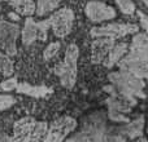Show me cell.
<instances>
[{"instance_id": "cell-1", "label": "cell", "mask_w": 148, "mask_h": 142, "mask_svg": "<svg viewBox=\"0 0 148 142\" xmlns=\"http://www.w3.org/2000/svg\"><path fill=\"white\" fill-rule=\"evenodd\" d=\"M108 79L114 87L116 92H118L122 96H126L129 98L136 99L144 98L146 94L143 93L144 89V81L143 79L138 78V76L133 75L131 72L127 71H117V72H110L108 75Z\"/></svg>"}, {"instance_id": "cell-2", "label": "cell", "mask_w": 148, "mask_h": 142, "mask_svg": "<svg viewBox=\"0 0 148 142\" xmlns=\"http://www.w3.org/2000/svg\"><path fill=\"white\" fill-rule=\"evenodd\" d=\"M79 56V49L75 44L68 45L65 52L64 62L56 67L55 72L60 78L61 84L68 89H72L77 80V61Z\"/></svg>"}, {"instance_id": "cell-3", "label": "cell", "mask_w": 148, "mask_h": 142, "mask_svg": "<svg viewBox=\"0 0 148 142\" xmlns=\"http://www.w3.org/2000/svg\"><path fill=\"white\" fill-rule=\"evenodd\" d=\"M148 62V30L133 38L130 52L118 64H146Z\"/></svg>"}, {"instance_id": "cell-4", "label": "cell", "mask_w": 148, "mask_h": 142, "mask_svg": "<svg viewBox=\"0 0 148 142\" xmlns=\"http://www.w3.org/2000/svg\"><path fill=\"white\" fill-rule=\"evenodd\" d=\"M74 21V12L69 8H62L55 12L48 18L49 26L53 30V34L56 38H65L70 34L73 27Z\"/></svg>"}, {"instance_id": "cell-5", "label": "cell", "mask_w": 148, "mask_h": 142, "mask_svg": "<svg viewBox=\"0 0 148 142\" xmlns=\"http://www.w3.org/2000/svg\"><path fill=\"white\" fill-rule=\"evenodd\" d=\"M20 35V27L14 23L0 21V49L8 56H14L17 53L16 41Z\"/></svg>"}, {"instance_id": "cell-6", "label": "cell", "mask_w": 148, "mask_h": 142, "mask_svg": "<svg viewBox=\"0 0 148 142\" xmlns=\"http://www.w3.org/2000/svg\"><path fill=\"white\" fill-rule=\"evenodd\" d=\"M139 27L133 23H109L101 27H94L91 30V36L94 38H122L129 34H135Z\"/></svg>"}, {"instance_id": "cell-7", "label": "cell", "mask_w": 148, "mask_h": 142, "mask_svg": "<svg viewBox=\"0 0 148 142\" xmlns=\"http://www.w3.org/2000/svg\"><path fill=\"white\" fill-rule=\"evenodd\" d=\"M48 27H49L48 20L42 21V22H35L33 18L27 17L25 21V26H23V28H22V32H21L22 44L23 45H30L36 39L46 40Z\"/></svg>"}, {"instance_id": "cell-8", "label": "cell", "mask_w": 148, "mask_h": 142, "mask_svg": "<svg viewBox=\"0 0 148 142\" xmlns=\"http://www.w3.org/2000/svg\"><path fill=\"white\" fill-rule=\"evenodd\" d=\"M75 127L77 123L74 119L68 116L61 118L51 125V129H49L44 142H62L66 135H69Z\"/></svg>"}, {"instance_id": "cell-9", "label": "cell", "mask_w": 148, "mask_h": 142, "mask_svg": "<svg viewBox=\"0 0 148 142\" xmlns=\"http://www.w3.org/2000/svg\"><path fill=\"white\" fill-rule=\"evenodd\" d=\"M84 13L92 22H103L116 17V10L101 1H88L84 8Z\"/></svg>"}, {"instance_id": "cell-10", "label": "cell", "mask_w": 148, "mask_h": 142, "mask_svg": "<svg viewBox=\"0 0 148 142\" xmlns=\"http://www.w3.org/2000/svg\"><path fill=\"white\" fill-rule=\"evenodd\" d=\"M113 47H114V39L112 38H97L96 40L92 41V45H91L92 64H101V62H104Z\"/></svg>"}, {"instance_id": "cell-11", "label": "cell", "mask_w": 148, "mask_h": 142, "mask_svg": "<svg viewBox=\"0 0 148 142\" xmlns=\"http://www.w3.org/2000/svg\"><path fill=\"white\" fill-rule=\"evenodd\" d=\"M127 52V44L126 43H120V44H114L112 49H110L109 54H108L107 60H105L104 65L107 67H112L116 64L122 60V57L125 56V53Z\"/></svg>"}, {"instance_id": "cell-12", "label": "cell", "mask_w": 148, "mask_h": 142, "mask_svg": "<svg viewBox=\"0 0 148 142\" xmlns=\"http://www.w3.org/2000/svg\"><path fill=\"white\" fill-rule=\"evenodd\" d=\"M9 4L18 14L31 17L36 12V5L33 0H9Z\"/></svg>"}, {"instance_id": "cell-13", "label": "cell", "mask_w": 148, "mask_h": 142, "mask_svg": "<svg viewBox=\"0 0 148 142\" xmlns=\"http://www.w3.org/2000/svg\"><path fill=\"white\" fill-rule=\"evenodd\" d=\"M143 127H144V119L143 116L135 119L134 122H129L125 128H122V136L129 138H136L140 137L142 132H143Z\"/></svg>"}, {"instance_id": "cell-14", "label": "cell", "mask_w": 148, "mask_h": 142, "mask_svg": "<svg viewBox=\"0 0 148 142\" xmlns=\"http://www.w3.org/2000/svg\"><path fill=\"white\" fill-rule=\"evenodd\" d=\"M17 91L18 93H23V94H29V96H33V97H44L47 94L52 93V89L51 88H47V87H33V85H29L26 83L22 84H18L17 85Z\"/></svg>"}, {"instance_id": "cell-15", "label": "cell", "mask_w": 148, "mask_h": 142, "mask_svg": "<svg viewBox=\"0 0 148 142\" xmlns=\"http://www.w3.org/2000/svg\"><path fill=\"white\" fill-rule=\"evenodd\" d=\"M60 1L61 0H38L36 3V16L42 17V16H46L47 13L55 10L59 7Z\"/></svg>"}, {"instance_id": "cell-16", "label": "cell", "mask_w": 148, "mask_h": 142, "mask_svg": "<svg viewBox=\"0 0 148 142\" xmlns=\"http://www.w3.org/2000/svg\"><path fill=\"white\" fill-rule=\"evenodd\" d=\"M46 132H47L46 123H35L33 129H31V132H30V135H29L27 140H26V142H38L44 135H46Z\"/></svg>"}, {"instance_id": "cell-17", "label": "cell", "mask_w": 148, "mask_h": 142, "mask_svg": "<svg viewBox=\"0 0 148 142\" xmlns=\"http://www.w3.org/2000/svg\"><path fill=\"white\" fill-rule=\"evenodd\" d=\"M0 71L7 76L13 72V62L9 60L8 54H3L1 52H0Z\"/></svg>"}, {"instance_id": "cell-18", "label": "cell", "mask_w": 148, "mask_h": 142, "mask_svg": "<svg viewBox=\"0 0 148 142\" xmlns=\"http://www.w3.org/2000/svg\"><path fill=\"white\" fill-rule=\"evenodd\" d=\"M120 10L123 13V14L131 16L135 13V4H134L131 0H116Z\"/></svg>"}, {"instance_id": "cell-19", "label": "cell", "mask_w": 148, "mask_h": 142, "mask_svg": "<svg viewBox=\"0 0 148 142\" xmlns=\"http://www.w3.org/2000/svg\"><path fill=\"white\" fill-rule=\"evenodd\" d=\"M59 49H60V43H59V41L51 43L46 49H44V54H43L44 60H51L52 57H53L55 54L59 52Z\"/></svg>"}, {"instance_id": "cell-20", "label": "cell", "mask_w": 148, "mask_h": 142, "mask_svg": "<svg viewBox=\"0 0 148 142\" xmlns=\"http://www.w3.org/2000/svg\"><path fill=\"white\" fill-rule=\"evenodd\" d=\"M16 102V99L12 96L8 94H0V110H5L9 109L10 106H13Z\"/></svg>"}, {"instance_id": "cell-21", "label": "cell", "mask_w": 148, "mask_h": 142, "mask_svg": "<svg viewBox=\"0 0 148 142\" xmlns=\"http://www.w3.org/2000/svg\"><path fill=\"white\" fill-rule=\"evenodd\" d=\"M17 80H16L14 78L12 79H8V80L3 81L1 83V89H4V91H12V89H17Z\"/></svg>"}, {"instance_id": "cell-22", "label": "cell", "mask_w": 148, "mask_h": 142, "mask_svg": "<svg viewBox=\"0 0 148 142\" xmlns=\"http://www.w3.org/2000/svg\"><path fill=\"white\" fill-rule=\"evenodd\" d=\"M138 16H139V18H140V23H142V26H143L146 30H148V16L146 14H143L142 12H139L138 13Z\"/></svg>"}, {"instance_id": "cell-23", "label": "cell", "mask_w": 148, "mask_h": 142, "mask_svg": "<svg viewBox=\"0 0 148 142\" xmlns=\"http://www.w3.org/2000/svg\"><path fill=\"white\" fill-rule=\"evenodd\" d=\"M77 142H92V141L90 140L88 137H79L78 140H77Z\"/></svg>"}, {"instance_id": "cell-24", "label": "cell", "mask_w": 148, "mask_h": 142, "mask_svg": "<svg viewBox=\"0 0 148 142\" xmlns=\"http://www.w3.org/2000/svg\"><path fill=\"white\" fill-rule=\"evenodd\" d=\"M9 17H12V18H14V20H18V16H16V14H13V13H9Z\"/></svg>"}, {"instance_id": "cell-25", "label": "cell", "mask_w": 148, "mask_h": 142, "mask_svg": "<svg viewBox=\"0 0 148 142\" xmlns=\"http://www.w3.org/2000/svg\"><path fill=\"white\" fill-rule=\"evenodd\" d=\"M134 142H148V141L144 140V138H139V140H136V141H134Z\"/></svg>"}, {"instance_id": "cell-26", "label": "cell", "mask_w": 148, "mask_h": 142, "mask_svg": "<svg viewBox=\"0 0 148 142\" xmlns=\"http://www.w3.org/2000/svg\"><path fill=\"white\" fill-rule=\"evenodd\" d=\"M142 1H143V3H144V4H146V5H147V7H148V0H142Z\"/></svg>"}, {"instance_id": "cell-27", "label": "cell", "mask_w": 148, "mask_h": 142, "mask_svg": "<svg viewBox=\"0 0 148 142\" xmlns=\"http://www.w3.org/2000/svg\"><path fill=\"white\" fill-rule=\"evenodd\" d=\"M147 133H148V128H147Z\"/></svg>"}, {"instance_id": "cell-28", "label": "cell", "mask_w": 148, "mask_h": 142, "mask_svg": "<svg viewBox=\"0 0 148 142\" xmlns=\"http://www.w3.org/2000/svg\"><path fill=\"white\" fill-rule=\"evenodd\" d=\"M0 1H1V0H0Z\"/></svg>"}]
</instances>
